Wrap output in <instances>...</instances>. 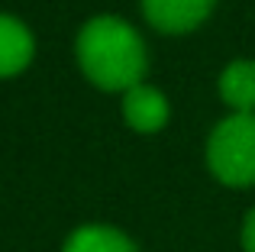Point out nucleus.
I'll return each instance as SVG.
<instances>
[{"label":"nucleus","mask_w":255,"mask_h":252,"mask_svg":"<svg viewBox=\"0 0 255 252\" xmlns=\"http://www.w3.org/2000/svg\"><path fill=\"white\" fill-rule=\"evenodd\" d=\"M78 68L97 91L126 94L142 84L149 71V52L136 26L120 16H94L78 29L75 39Z\"/></svg>","instance_id":"1"},{"label":"nucleus","mask_w":255,"mask_h":252,"mask_svg":"<svg viewBox=\"0 0 255 252\" xmlns=\"http://www.w3.org/2000/svg\"><path fill=\"white\" fill-rule=\"evenodd\" d=\"M207 168L226 188L255 184V114L223 117L207 136Z\"/></svg>","instance_id":"2"},{"label":"nucleus","mask_w":255,"mask_h":252,"mask_svg":"<svg viewBox=\"0 0 255 252\" xmlns=\"http://www.w3.org/2000/svg\"><path fill=\"white\" fill-rule=\"evenodd\" d=\"M217 0H142V16L162 36L194 32L213 13Z\"/></svg>","instance_id":"3"},{"label":"nucleus","mask_w":255,"mask_h":252,"mask_svg":"<svg viewBox=\"0 0 255 252\" xmlns=\"http://www.w3.org/2000/svg\"><path fill=\"white\" fill-rule=\"evenodd\" d=\"M120 110H123V123L129 126V129L142 132V136L165 129L168 114H171L165 94L158 88H152V84H136L132 91H126Z\"/></svg>","instance_id":"4"},{"label":"nucleus","mask_w":255,"mask_h":252,"mask_svg":"<svg viewBox=\"0 0 255 252\" xmlns=\"http://www.w3.org/2000/svg\"><path fill=\"white\" fill-rule=\"evenodd\" d=\"M32 55H36V39L29 26L16 16L0 13V78H13L29 68Z\"/></svg>","instance_id":"5"},{"label":"nucleus","mask_w":255,"mask_h":252,"mask_svg":"<svg viewBox=\"0 0 255 252\" xmlns=\"http://www.w3.org/2000/svg\"><path fill=\"white\" fill-rule=\"evenodd\" d=\"M62 252H139L136 240L110 223H81L62 243Z\"/></svg>","instance_id":"6"},{"label":"nucleus","mask_w":255,"mask_h":252,"mask_svg":"<svg viewBox=\"0 0 255 252\" xmlns=\"http://www.w3.org/2000/svg\"><path fill=\"white\" fill-rule=\"evenodd\" d=\"M220 97L233 114H255V62L236 58L220 75Z\"/></svg>","instance_id":"7"},{"label":"nucleus","mask_w":255,"mask_h":252,"mask_svg":"<svg viewBox=\"0 0 255 252\" xmlns=\"http://www.w3.org/2000/svg\"><path fill=\"white\" fill-rule=\"evenodd\" d=\"M239 243H243V252H255V207H249V210H246V217H243Z\"/></svg>","instance_id":"8"}]
</instances>
